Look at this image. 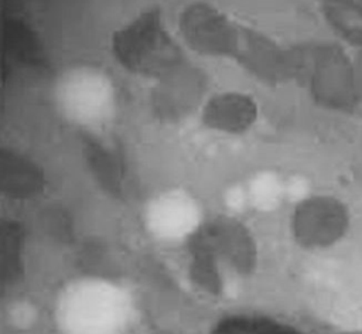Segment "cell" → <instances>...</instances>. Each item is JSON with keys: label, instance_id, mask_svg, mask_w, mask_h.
I'll list each match as a JSON object with an SVG mask.
<instances>
[{"label": "cell", "instance_id": "obj_1", "mask_svg": "<svg viewBox=\"0 0 362 334\" xmlns=\"http://www.w3.org/2000/svg\"><path fill=\"white\" fill-rule=\"evenodd\" d=\"M293 79L321 108L349 113L362 100L355 59L335 42L313 41L291 47Z\"/></svg>", "mask_w": 362, "mask_h": 334}, {"label": "cell", "instance_id": "obj_2", "mask_svg": "<svg viewBox=\"0 0 362 334\" xmlns=\"http://www.w3.org/2000/svg\"><path fill=\"white\" fill-rule=\"evenodd\" d=\"M112 52L127 71L156 79L185 61L157 8L140 13L116 30L112 37Z\"/></svg>", "mask_w": 362, "mask_h": 334}, {"label": "cell", "instance_id": "obj_3", "mask_svg": "<svg viewBox=\"0 0 362 334\" xmlns=\"http://www.w3.org/2000/svg\"><path fill=\"white\" fill-rule=\"evenodd\" d=\"M348 205L329 194H313L298 201L291 212V232L305 248H324L337 242L348 229Z\"/></svg>", "mask_w": 362, "mask_h": 334}, {"label": "cell", "instance_id": "obj_4", "mask_svg": "<svg viewBox=\"0 0 362 334\" xmlns=\"http://www.w3.org/2000/svg\"><path fill=\"white\" fill-rule=\"evenodd\" d=\"M184 41L191 50L208 57L233 58L240 24L206 3L187 6L178 18Z\"/></svg>", "mask_w": 362, "mask_h": 334}, {"label": "cell", "instance_id": "obj_5", "mask_svg": "<svg viewBox=\"0 0 362 334\" xmlns=\"http://www.w3.org/2000/svg\"><path fill=\"white\" fill-rule=\"evenodd\" d=\"M206 88L205 72L184 61L157 79L150 93L151 110L161 122H180L197 110Z\"/></svg>", "mask_w": 362, "mask_h": 334}, {"label": "cell", "instance_id": "obj_6", "mask_svg": "<svg viewBox=\"0 0 362 334\" xmlns=\"http://www.w3.org/2000/svg\"><path fill=\"white\" fill-rule=\"evenodd\" d=\"M124 324V307L103 289L75 294L62 314L65 334H120Z\"/></svg>", "mask_w": 362, "mask_h": 334}, {"label": "cell", "instance_id": "obj_7", "mask_svg": "<svg viewBox=\"0 0 362 334\" xmlns=\"http://www.w3.org/2000/svg\"><path fill=\"white\" fill-rule=\"evenodd\" d=\"M233 59L264 84L279 85L293 79L291 48H284L269 35L243 24Z\"/></svg>", "mask_w": 362, "mask_h": 334}, {"label": "cell", "instance_id": "obj_8", "mask_svg": "<svg viewBox=\"0 0 362 334\" xmlns=\"http://www.w3.org/2000/svg\"><path fill=\"white\" fill-rule=\"evenodd\" d=\"M219 265L238 276H250L257 265V246L250 231L232 217H215L198 226Z\"/></svg>", "mask_w": 362, "mask_h": 334}, {"label": "cell", "instance_id": "obj_9", "mask_svg": "<svg viewBox=\"0 0 362 334\" xmlns=\"http://www.w3.org/2000/svg\"><path fill=\"white\" fill-rule=\"evenodd\" d=\"M256 100L242 92H222L209 98L202 108V122L206 127L239 134L252 127L257 119Z\"/></svg>", "mask_w": 362, "mask_h": 334}, {"label": "cell", "instance_id": "obj_10", "mask_svg": "<svg viewBox=\"0 0 362 334\" xmlns=\"http://www.w3.org/2000/svg\"><path fill=\"white\" fill-rule=\"evenodd\" d=\"M85 163L95 181L115 198H124L129 174L123 157L90 134L81 136Z\"/></svg>", "mask_w": 362, "mask_h": 334}, {"label": "cell", "instance_id": "obj_11", "mask_svg": "<svg viewBox=\"0 0 362 334\" xmlns=\"http://www.w3.org/2000/svg\"><path fill=\"white\" fill-rule=\"evenodd\" d=\"M44 170L30 157L11 150H0V190L11 200H31L45 188Z\"/></svg>", "mask_w": 362, "mask_h": 334}, {"label": "cell", "instance_id": "obj_12", "mask_svg": "<svg viewBox=\"0 0 362 334\" xmlns=\"http://www.w3.org/2000/svg\"><path fill=\"white\" fill-rule=\"evenodd\" d=\"M188 273L192 283L208 294L219 296L223 292L221 265L198 226L188 235Z\"/></svg>", "mask_w": 362, "mask_h": 334}, {"label": "cell", "instance_id": "obj_13", "mask_svg": "<svg viewBox=\"0 0 362 334\" xmlns=\"http://www.w3.org/2000/svg\"><path fill=\"white\" fill-rule=\"evenodd\" d=\"M320 8L329 28L358 52L362 51V1L329 0Z\"/></svg>", "mask_w": 362, "mask_h": 334}, {"label": "cell", "instance_id": "obj_14", "mask_svg": "<svg viewBox=\"0 0 362 334\" xmlns=\"http://www.w3.org/2000/svg\"><path fill=\"white\" fill-rule=\"evenodd\" d=\"M211 334H303L280 320L257 314H233L216 323Z\"/></svg>", "mask_w": 362, "mask_h": 334}, {"label": "cell", "instance_id": "obj_15", "mask_svg": "<svg viewBox=\"0 0 362 334\" xmlns=\"http://www.w3.org/2000/svg\"><path fill=\"white\" fill-rule=\"evenodd\" d=\"M23 228L14 219L1 221V270L3 279L13 280L21 272Z\"/></svg>", "mask_w": 362, "mask_h": 334}, {"label": "cell", "instance_id": "obj_16", "mask_svg": "<svg viewBox=\"0 0 362 334\" xmlns=\"http://www.w3.org/2000/svg\"><path fill=\"white\" fill-rule=\"evenodd\" d=\"M4 48L21 62L28 61L37 65L42 59L33 33L20 21L11 20L4 24Z\"/></svg>", "mask_w": 362, "mask_h": 334}]
</instances>
